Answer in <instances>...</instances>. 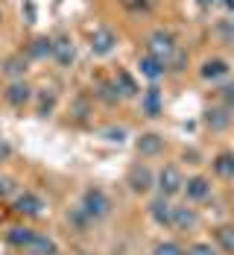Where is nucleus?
<instances>
[{
    "label": "nucleus",
    "mask_w": 234,
    "mask_h": 255,
    "mask_svg": "<svg viewBox=\"0 0 234 255\" xmlns=\"http://www.w3.org/2000/svg\"><path fill=\"white\" fill-rule=\"evenodd\" d=\"M129 12H150L156 6V0H120Z\"/></svg>",
    "instance_id": "412c9836"
},
{
    "label": "nucleus",
    "mask_w": 234,
    "mask_h": 255,
    "mask_svg": "<svg viewBox=\"0 0 234 255\" xmlns=\"http://www.w3.org/2000/svg\"><path fill=\"white\" fill-rule=\"evenodd\" d=\"M170 226L173 229H193L196 226V211L193 208H187V205H173V220H170Z\"/></svg>",
    "instance_id": "9d476101"
},
{
    "label": "nucleus",
    "mask_w": 234,
    "mask_h": 255,
    "mask_svg": "<svg viewBox=\"0 0 234 255\" xmlns=\"http://www.w3.org/2000/svg\"><path fill=\"white\" fill-rule=\"evenodd\" d=\"M214 173L223 179H234V153H220L214 158Z\"/></svg>",
    "instance_id": "f3484780"
},
{
    "label": "nucleus",
    "mask_w": 234,
    "mask_h": 255,
    "mask_svg": "<svg viewBox=\"0 0 234 255\" xmlns=\"http://www.w3.org/2000/svg\"><path fill=\"white\" fill-rule=\"evenodd\" d=\"M9 153H12V147H9L6 141H0V161H6V158H9Z\"/></svg>",
    "instance_id": "a878e982"
},
{
    "label": "nucleus",
    "mask_w": 234,
    "mask_h": 255,
    "mask_svg": "<svg viewBox=\"0 0 234 255\" xmlns=\"http://www.w3.org/2000/svg\"><path fill=\"white\" fill-rule=\"evenodd\" d=\"M208 124H211L214 129H223L226 124H229V118H226L223 112H217V109H214V112H208Z\"/></svg>",
    "instance_id": "b1692460"
},
{
    "label": "nucleus",
    "mask_w": 234,
    "mask_h": 255,
    "mask_svg": "<svg viewBox=\"0 0 234 255\" xmlns=\"http://www.w3.org/2000/svg\"><path fill=\"white\" fill-rule=\"evenodd\" d=\"M199 3H202V6H217L220 0H199Z\"/></svg>",
    "instance_id": "cd10ccee"
},
{
    "label": "nucleus",
    "mask_w": 234,
    "mask_h": 255,
    "mask_svg": "<svg viewBox=\"0 0 234 255\" xmlns=\"http://www.w3.org/2000/svg\"><path fill=\"white\" fill-rule=\"evenodd\" d=\"M217 241L223 244L226 253H234V229L232 226H220V229H217Z\"/></svg>",
    "instance_id": "aec40b11"
},
{
    "label": "nucleus",
    "mask_w": 234,
    "mask_h": 255,
    "mask_svg": "<svg viewBox=\"0 0 234 255\" xmlns=\"http://www.w3.org/2000/svg\"><path fill=\"white\" fill-rule=\"evenodd\" d=\"M114 88L120 91V97H135V94H138V85H135V79H132L126 71H117V77H114Z\"/></svg>",
    "instance_id": "a211bd4d"
},
{
    "label": "nucleus",
    "mask_w": 234,
    "mask_h": 255,
    "mask_svg": "<svg viewBox=\"0 0 234 255\" xmlns=\"http://www.w3.org/2000/svg\"><path fill=\"white\" fill-rule=\"evenodd\" d=\"M156 255H184V250L179 244H173V241H164V244L156 247Z\"/></svg>",
    "instance_id": "5701e85b"
},
{
    "label": "nucleus",
    "mask_w": 234,
    "mask_h": 255,
    "mask_svg": "<svg viewBox=\"0 0 234 255\" xmlns=\"http://www.w3.org/2000/svg\"><path fill=\"white\" fill-rule=\"evenodd\" d=\"M12 191H15V182H12L9 176H0V200H3V197H9Z\"/></svg>",
    "instance_id": "393cba45"
},
{
    "label": "nucleus",
    "mask_w": 234,
    "mask_h": 255,
    "mask_svg": "<svg viewBox=\"0 0 234 255\" xmlns=\"http://www.w3.org/2000/svg\"><path fill=\"white\" fill-rule=\"evenodd\" d=\"M147 47H150V56H156L164 68H179L184 62V56L179 50V44H176V38H173V32H167V29H156L147 38Z\"/></svg>",
    "instance_id": "f03ea898"
},
{
    "label": "nucleus",
    "mask_w": 234,
    "mask_h": 255,
    "mask_svg": "<svg viewBox=\"0 0 234 255\" xmlns=\"http://www.w3.org/2000/svg\"><path fill=\"white\" fill-rule=\"evenodd\" d=\"M161 150H164V138L156 135V132H147V135H141V138H138V153H141V155H147V158H150V155H158Z\"/></svg>",
    "instance_id": "4468645a"
},
{
    "label": "nucleus",
    "mask_w": 234,
    "mask_h": 255,
    "mask_svg": "<svg viewBox=\"0 0 234 255\" xmlns=\"http://www.w3.org/2000/svg\"><path fill=\"white\" fill-rule=\"evenodd\" d=\"M29 91H32V88H29L26 82H12V85L6 88V103L15 106V109H24L26 103H29V97H32Z\"/></svg>",
    "instance_id": "f8f14e48"
},
{
    "label": "nucleus",
    "mask_w": 234,
    "mask_h": 255,
    "mask_svg": "<svg viewBox=\"0 0 234 255\" xmlns=\"http://www.w3.org/2000/svg\"><path fill=\"white\" fill-rule=\"evenodd\" d=\"M220 3H223V6H226L229 12H234V0H220Z\"/></svg>",
    "instance_id": "bb28decb"
},
{
    "label": "nucleus",
    "mask_w": 234,
    "mask_h": 255,
    "mask_svg": "<svg viewBox=\"0 0 234 255\" xmlns=\"http://www.w3.org/2000/svg\"><path fill=\"white\" fill-rule=\"evenodd\" d=\"M150 214H153V220H156L158 226H170V220H173V205L167 197H158L150 203Z\"/></svg>",
    "instance_id": "9b49d317"
},
{
    "label": "nucleus",
    "mask_w": 234,
    "mask_h": 255,
    "mask_svg": "<svg viewBox=\"0 0 234 255\" xmlns=\"http://www.w3.org/2000/svg\"><path fill=\"white\" fill-rule=\"evenodd\" d=\"M114 44H117V35H114L108 26H97V29L91 32V53L108 56V53L114 50Z\"/></svg>",
    "instance_id": "0eeeda50"
},
{
    "label": "nucleus",
    "mask_w": 234,
    "mask_h": 255,
    "mask_svg": "<svg viewBox=\"0 0 234 255\" xmlns=\"http://www.w3.org/2000/svg\"><path fill=\"white\" fill-rule=\"evenodd\" d=\"M79 211L88 217V220H105L108 214H111V200H108V194H105L103 188H85V194H82V203H79Z\"/></svg>",
    "instance_id": "7ed1b4c3"
},
{
    "label": "nucleus",
    "mask_w": 234,
    "mask_h": 255,
    "mask_svg": "<svg viewBox=\"0 0 234 255\" xmlns=\"http://www.w3.org/2000/svg\"><path fill=\"white\" fill-rule=\"evenodd\" d=\"M156 188L161 191V197H176V194H182V188H184V176H182V170L179 167H173V164H167L161 173L156 176Z\"/></svg>",
    "instance_id": "20e7f679"
},
{
    "label": "nucleus",
    "mask_w": 234,
    "mask_h": 255,
    "mask_svg": "<svg viewBox=\"0 0 234 255\" xmlns=\"http://www.w3.org/2000/svg\"><path fill=\"white\" fill-rule=\"evenodd\" d=\"M12 211L21 214V217H41V214H44V200H41L38 194H32V191H24V194L15 200Z\"/></svg>",
    "instance_id": "39448f33"
},
{
    "label": "nucleus",
    "mask_w": 234,
    "mask_h": 255,
    "mask_svg": "<svg viewBox=\"0 0 234 255\" xmlns=\"http://www.w3.org/2000/svg\"><path fill=\"white\" fill-rule=\"evenodd\" d=\"M50 53H53L50 38H35V41L26 47V56H32V59H44V56H50Z\"/></svg>",
    "instance_id": "6ab92c4d"
},
{
    "label": "nucleus",
    "mask_w": 234,
    "mask_h": 255,
    "mask_svg": "<svg viewBox=\"0 0 234 255\" xmlns=\"http://www.w3.org/2000/svg\"><path fill=\"white\" fill-rule=\"evenodd\" d=\"M141 109H144L147 118H158L161 115V91H158L156 85L141 94Z\"/></svg>",
    "instance_id": "ddd939ff"
},
{
    "label": "nucleus",
    "mask_w": 234,
    "mask_h": 255,
    "mask_svg": "<svg viewBox=\"0 0 234 255\" xmlns=\"http://www.w3.org/2000/svg\"><path fill=\"white\" fill-rule=\"evenodd\" d=\"M182 194L190 200V203H202V200L211 197V182L205 176H190V179H184Z\"/></svg>",
    "instance_id": "6e6552de"
},
{
    "label": "nucleus",
    "mask_w": 234,
    "mask_h": 255,
    "mask_svg": "<svg viewBox=\"0 0 234 255\" xmlns=\"http://www.w3.org/2000/svg\"><path fill=\"white\" fill-rule=\"evenodd\" d=\"M126 182H129V188L135 194H150L153 185H156V176H153V170L147 164H135L129 170V176H126Z\"/></svg>",
    "instance_id": "423d86ee"
},
{
    "label": "nucleus",
    "mask_w": 234,
    "mask_h": 255,
    "mask_svg": "<svg viewBox=\"0 0 234 255\" xmlns=\"http://www.w3.org/2000/svg\"><path fill=\"white\" fill-rule=\"evenodd\" d=\"M0 21H3V12H0Z\"/></svg>",
    "instance_id": "c85d7f7f"
},
{
    "label": "nucleus",
    "mask_w": 234,
    "mask_h": 255,
    "mask_svg": "<svg viewBox=\"0 0 234 255\" xmlns=\"http://www.w3.org/2000/svg\"><path fill=\"white\" fill-rule=\"evenodd\" d=\"M6 244L24 255H59V244L53 238L29 229V226H12V229H6Z\"/></svg>",
    "instance_id": "f257e3e1"
},
{
    "label": "nucleus",
    "mask_w": 234,
    "mask_h": 255,
    "mask_svg": "<svg viewBox=\"0 0 234 255\" xmlns=\"http://www.w3.org/2000/svg\"><path fill=\"white\" fill-rule=\"evenodd\" d=\"M229 62L226 59H208L202 68H199V77L205 79V82H217V79H226L229 77Z\"/></svg>",
    "instance_id": "1a4fd4ad"
},
{
    "label": "nucleus",
    "mask_w": 234,
    "mask_h": 255,
    "mask_svg": "<svg viewBox=\"0 0 234 255\" xmlns=\"http://www.w3.org/2000/svg\"><path fill=\"white\" fill-rule=\"evenodd\" d=\"M184 255H217V250H214L211 244H205V241H199V244H190V247L184 250Z\"/></svg>",
    "instance_id": "4be33fe9"
},
{
    "label": "nucleus",
    "mask_w": 234,
    "mask_h": 255,
    "mask_svg": "<svg viewBox=\"0 0 234 255\" xmlns=\"http://www.w3.org/2000/svg\"><path fill=\"white\" fill-rule=\"evenodd\" d=\"M138 68H141V74H144V77L153 79V82H156V79H161V77H164V71H167V68L158 62L156 56H150V53H147V56L138 62Z\"/></svg>",
    "instance_id": "2eb2a0df"
},
{
    "label": "nucleus",
    "mask_w": 234,
    "mask_h": 255,
    "mask_svg": "<svg viewBox=\"0 0 234 255\" xmlns=\"http://www.w3.org/2000/svg\"><path fill=\"white\" fill-rule=\"evenodd\" d=\"M50 56H56L59 65H71V62H74V44H71L68 38H56Z\"/></svg>",
    "instance_id": "dca6fc26"
}]
</instances>
